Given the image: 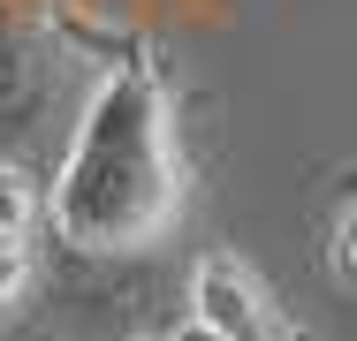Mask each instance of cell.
Masks as SVG:
<instances>
[{
    "label": "cell",
    "instance_id": "obj_1",
    "mask_svg": "<svg viewBox=\"0 0 357 341\" xmlns=\"http://www.w3.org/2000/svg\"><path fill=\"white\" fill-rule=\"evenodd\" d=\"M183 198L190 159L175 122V76L144 31H122L61 167L46 175V228L76 258H130L183 220Z\"/></svg>",
    "mask_w": 357,
    "mask_h": 341
},
{
    "label": "cell",
    "instance_id": "obj_2",
    "mask_svg": "<svg viewBox=\"0 0 357 341\" xmlns=\"http://www.w3.org/2000/svg\"><path fill=\"white\" fill-rule=\"evenodd\" d=\"M122 38L84 31L61 0H0V159L54 175L76 122L99 91V68Z\"/></svg>",
    "mask_w": 357,
    "mask_h": 341
},
{
    "label": "cell",
    "instance_id": "obj_3",
    "mask_svg": "<svg viewBox=\"0 0 357 341\" xmlns=\"http://www.w3.org/2000/svg\"><path fill=\"white\" fill-rule=\"evenodd\" d=\"M190 319L213 326L220 341H296L289 311L266 288V273L251 266L243 251H228V243H213L198 258V273H190Z\"/></svg>",
    "mask_w": 357,
    "mask_h": 341
},
{
    "label": "cell",
    "instance_id": "obj_4",
    "mask_svg": "<svg viewBox=\"0 0 357 341\" xmlns=\"http://www.w3.org/2000/svg\"><path fill=\"white\" fill-rule=\"evenodd\" d=\"M38 220H46V182L0 159V228H8V235H31Z\"/></svg>",
    "mask_w": 357,
    "mask_h": 341
},
{
    "label": "cell",
    "instance_id": "obj_5",
    "mask_svg": "<svg viewBox=\"0 0 357 341\" xmlns=\"http://www.w3.org/2000/svg\"><path fill=\"white\" fill-rule=\"evenodd\" d=\"M31 288V235H8L0 228V311Z\"/></svg>",
    "mask_w": 357,
    "mask_h": 341
},
{
    "label": "cell",
    "instance_id": "obj_6",
    "mask_svg": "<svg viewBox=\"0 0 357 341\" xmlns=\"http://www.w3.org/2000/svg\"><path fill=\"white\" fill-rule=\"evenodd\" d=\"M335 273L357 280V182L342 190V205H335Z\"/></svg>",
    "mask_w": 357,
    "mask_h": 341
},
{
    "label": "cell",
    "instance_id": "obj_7",
    "mask_svg": "<svg viewBox=\"0 0 357 341\" xmlns=\"http://www.w3.org/2000/svg\"><path fill=\"white\" fill-rule=\"evenodd\" d=\"M167 341H220V334H213V326H198V319H190V326H175Z\"/></svg>",
    "mask_w": 357,
    "mask_h": 341
}]
</instances>
